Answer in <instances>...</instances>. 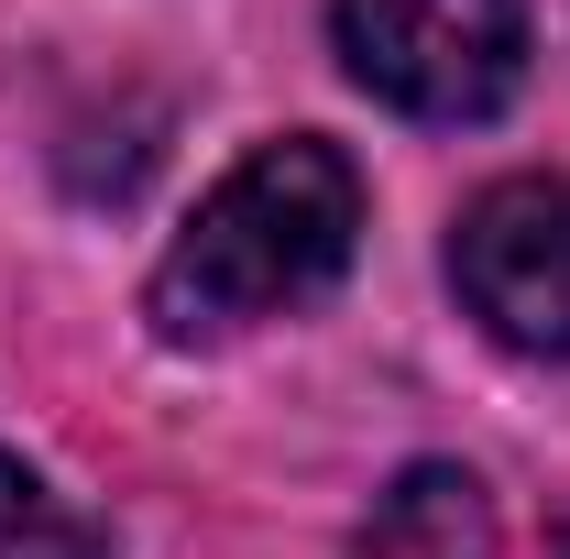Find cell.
I'll return each instance as SVG.
<instances>
[{
	"instance_id": "6da1fadb",
	"label": "cell",
	"mask_w": 570,
	"mask_h": 559,
	"mask_svg": "<svg viewBox=\"0 0 570 559\" xmlns=\"http://www.w3.org/2000/svg\"><path fill=\"white\" fill-rule=\"evenodd\" d=\"M362 242V176L341 143L318 133H285L264 154H242L219 176L198 219L176 231V253L154 264V330L176 351L230 341V330H264L285 307H307L318 285H341Z\"/></svg>"
},
{
	"instance_id": "7a4b0ae2",
	"label": "cell",
	"mask_w": 570,
	"mask_h": 559,
	"mask_svg": "<svg viewBox=\"0 0 570 559\" xmlns=\"http://www.w3.org/2000/svg\"><path fill=\"white\" fill-rule=\"evenodd\" d=\"M341 67L406 121H494L527 77L515 0H330Z\"/></svg>"
},
{
	"instance_id": "3957f363",
	"label": "cell",
	"mask_w": 570,
	"mask_h": 559,
	"mask_svg": "<svg viewBox=\"0 0 570 559\" xmlns=\"http://www.w3.org/2000/svg\"><path fill=\"white\" fill-rule=\"evenodd\" d=\"M450 285L504 351L570 362V176H504L450 231Z\"/></svg>"
},
{
	"instance_id": "277c9868",
	"label": "cell",
	"mask_w": 570,
	"mask_h": 559,
	"mask_svg": "<svg viewBox=\"0 0 570 559\" xmlns=\"http://www.w3.org/2000/svg\"><path fill=\"white\" fill-rule=\"evenodd\" d=\"M352 559H494V493L461 461H417L395 472V493L362 516Z\"/></svg>"
},
{
	"instance_id": "5b68a950",
	"label": "cell",
	"mask_w": 570,
	"mask_h": 559,
	"mask_svg": "<svg viewBox=\"0 0 570 559\" xmlns=\"http://www.w3.org/2000/svg\"><path fill=\"white\" fill-rule=\"evenodd\" d=\"M0 559H110V549H99V527H88L33 461L0 450Z\"/></svg>"
},
{
	"instance_id": "8992f818",
	"label": "cell",
	"mask_w": 570,
	"mask_h": 559,
	"mask_svg": "<svg viewBox=\"0 0 570 559\" xmlns=\"http://www.w3.org/2000/svg\"><path fill=\"white\" fill-rule=\"evenodd\" d=\"M549 559H570V538H560V549H549Z\"/></svg>"
}]
</instances>
